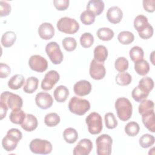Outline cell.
Masks as SVG:
<instances>
[{
    "label": "cell",
    "instance_id": "obj_1",
    "mask_svg": "<svg viewBox=\"0 0 155 155\" xmlns=\"http://www.w3.org/2000/svg\"><path fill=\"white\" fill-rule=\"evenodd\" d=\"M117 115L122 121L129 120L132 115L133 106L130 100L126 97H119L115 102Z\"/></svg>",
    "mask_w": 155,
    "mask_h": 155
},
{
    "label": "cell",
    "instance_id": "obj_2",
    "mask_svg": "<svg viewBox=\"0 0 155 155\" xmlns=\"http://www.w3.org/2000/svg\"><path fill=\"white\" fill-rule=\"evenodd\" d=\"M22 138V133L17 128H11L2 140V146L7 151H12Z\"/></svg>",
    "mask_w": 155,
    "mask_h": 155
},
{
    "label": "cell",
    "instance_id": "obj_3",
    "mask_svg": "<svg viewBox=\"0 0 155 155\" xmlns=\"http://www.w3.org/2000/svg\"><path fill=\"white\" fill-rule=\"evenodd\" d=\"M68 107L71 113L82 116L90 109V103L87 99L73 96L70 100Z\"/></svg>",
    "mask_w": 155,
    "mask_h": 155
},
{
    "label": "cell",
    "instance_id": "obj_4",
    "mask_svg": "<svg viewBox=\"0 0 155 155\" xmlns=\"http://www.w3.org/2000/svg\"><path fill=\"white\" fill-rule=\"evenodd\" d=\"M56 27L60 31L70 35L76 33L79 29V23L74 19L69 17L60 18L57 22Z\"/></svg>",
    "mask_w": 155,
    "mask_h": 155
},
{
    "label": "cell",
    "instance_id": "obj_5",
    "mask_svg": "<svg viewBox=\"0 0 155 155\" xmlns=\"http://www.w3.org/2000/svg\"><path fill=\"white\" fill-rule=\"evenodd\" d=\"M113 139L109 134H102L96 139V153L98 155H110L111 153Z\"/></svg>",
    "mask_w": 155,
    "mask_h": 155
},
{
    "label": "cell",
    "instance_id": "obj_6",
    "mask_svg": "<svg viewBox=\"0 0 155 155\" xmlns=\"http://www.w3.org/2000/svg\"><path fill=\"white\" fill-rule=\"evenodd\" d=\"M85 122L88 126V132L91 134L100 133L103 128L102 117L96 112L89 114L85 119Z\"/></svg>",
    "mask_w": 155,
    "mask_h": 155
},
{
    "label": "cell",
    "instance_id": "obj_7",
    "mask_svg": "<svg viewBox=\"0 0 155 155\" xmlns=\"http://www.w3.org/2000/svg\"><path fill=\"white\" fill-rule=\"evenodd\" d=\"M0 102L5 103L12 110L21 109L23 105L22 99L18 94L9 92L4 91L1 93Z\"/></svg>",
    "mask_w": 155,
    "mask_h": 155
},
{
    "label": "cell",
    "instance_id": "obj_8",
    "mask_svg": "<svg viewBox=\"0 0 155 155\" xmlns=\"http://www.w3.org/2000/svg\"><path fill=\"white\" fill-rule=\"evenodd\" d=\"M30 151L35 154H47L51 152L53 147L50 142L45 139H33L29 145Z\"/></svg>",
    "mask_w": 155,
    "mask_h": 155
},
{
    "label": "cell",
    "instance_id": "obj_9",
    "mask_svg": "<svg viewBox=\"0 0 155 155\" xmlns=\"http://www.w3.org/2000/svg\"><path fill=\"white\" fill-rule=\"evenodd\" d=\"M45 52L51 62L54 65L59 64L64 59L63 53L59 45L54 41L50 42L45 46Z\"/></svg>",
    "mask_w": 155,
    "mask_h": 155
},
{
    "label": "cell",
    "instance_id": "obj_10",
    "mask_svg": "<svg viewBox=\"0 0 155 155\" xmlns=\"http://www.w3.org/2000/svg\"><path fill=\"white\" fill-rule=\"evenodd\" d=\"M152 90L153 88L150 86L139 81V85L132 90L131 96L135 101L140 102L142 101L147 99Z\"/></svg>",
    "mask_w": 155,
    "mask_h": 155
},
{
    "label": "cell",
    "instance_id": "obj_11",
    "mask_svg": "<svg viewBox=\"0 0 155 155\" xmlns=\"http://www.w3.org/2000/svg\"><path fill=\"white\" fill-rule=\"evenodd\" d=\"M28 65L31 70L42 73L48 68L47 61L41 55L34 54L30 56L28 60Z\"/></svg>",
    "mask_w": 155,
    "mask_h": 155
},
{
    "label": "cell",
    "instance_id": "obj_12",
    "mask_svg": "<svg viewBox=\"0 0 155 155\" xmlns=\"http://www.w3.org/2000/svg\"><path fill=\"white\" fill-rule=\"evenodd\" d=\"M60 76L56 70H51L47 72L41 82V88L45 91H48L53 88L55 84L59 81Z\"/></svg>",
    "mask_w": 155,
    "mask_h": 155
},
{
    "label": "cell",
    "instance_id": "obj_13",
    "mask_svg": "<svg viewBox=\"0 0 155 155\" xmlns=\"http://www.w3.org/2000/svg\"><path fill=\"white\" fill-rule=\"evenodd\" d=\"M89 73L90 76L94 80L102 79L105 77L106 73L104 64L93 59L90 63Z\"/></svg>",
    "mask_w": 155,
    "mask_h": 155
},
{
    "label": "cell",
    "instance_id": "obj_14",
    "mask_svg": "<svg viewBox=\"0 0 155 155\" xmlns=\"http://www.w3.org/2000/svg\"><path fill=\"white\" fill-rule=\"evenodd\" d=\"M93 148V142L89 139H81L74 148V155H88Z\"/></svg>",
    "mask_w": 155,
    "mask_h": 155
},
{
    "label": "cell",
    "instance_id": "obj_15",
    "mask_svg": "<svg viewBox=\"0 0 155 155\" xmlns=\"http://www.w3.org/2000/svg\"><path fill=\"white\" fill-rule=\"evenodd\" d=\"M35 102L39 108L45 110L52 106L53 99L50 93L47 92H39L36 95Z\"/></svg>",
    "mask_w": 155,
    "mask_h": 155
},
{
    "label": "cell",
    "instance_id": "obj_16",
    "mask_svg": "<svg viewBox=\"0 0 155 155\" xmlns=\"http://www.w3.org/2000/svg\"><path fill=\"white\" fill-rule=\"evenodd\" d=\"M91 84L86 80H81L77 82L73 87L74 93L79 96H84L88 95L91 90Z\"/></svg>",
    "mask_w": 155,
    "mask_h": 155
},
{
    "label": "cell",
    "instance_id": "obj_17",
    "mask_svg": "<svg viewBox=\"0 0 155 155\" xmlns=\"http://www.w3.org/2000/svg\"><path fill=\"white\" fill-rule=\"evenodd\" d=\"M38 33L41 39L48 40L53 37L54 35V28L51 24L44 22L39 26Z\"/></svg>",
    "mask_w": 155,
    "mask_h": 155
},
{
    "label": "cell",
    "instance_id": "obj_18",
    "mask_svg": "<svg viewBox=\"0 0 155 155\" xmlns=\"http://www.w3.org/2000/svg\"><path fill=\"white\" fill-rule=\"evenodd\" d=\"M106 15L108 21L110 23L116 24L121 21L123 17V12L119 7L113 6L108 9Z\"/></svg>",
    "mask_w": 155,
    "mask_h": 155
},
{
    "label": "cell",
    "instance_id": "obj_19",
    "mask_svg": "<svg viewBox=\"0 0 155 155\" xmlns=\"http://www.w3.org/2000/svg\"><path fill=\"white\" fill-rule=\"evenodd\" d=\"M154 110L148 111L142 115V120L145 127L151 132L155 131V120Z\"/></svg>",
    "mask_w": 155,
    "mask_h": 155
},
{
    "label": "cell",
    "instance_id": "obj_20",
    "mask_svg": "<svg viewBox=\"0 0 155 155\" xmlns=\"http://www.w3.org/2000/svg\"><path fill=\"white\" fill-rule=\"evenodd\" d=\"M38 122L37 118L31 114H26V117L22 124L21 127L26 131L31 132L34 131L38 127Z\"/></svg>",
    "mask_w": 155,
    "mask_h": 155
},
{
    "label": "cell",
    "instance_id": "obj_21",
    "mask_svg": "<svg viewBox=\"0 0 155 155\" xmlns=\"http://www.w3.org/2000/svg\"><path fill=\"white\" fill-rule=\"evenodd\" d=\"M104 2L101 0H91L87 5V10L93 12L96 16L100 15L104 9Z\"/></svg>",
    "mask_w": 155,
    "mask_h": 155
},
{
    "label": "cell",
    "instance_id": "obj_22",
    "mask_svg": "<svg viewBox=\"0 0 155 155\" xmlns=\"http://www.w3.org/2000/svg\"><path fill=\"white\" fill-rule=\"evenodd\" d=\"M53 96L57 102L60 103L64 102L67 99L69 96V90L64 85H59L54 90Z\"/></svg>",
    "mask_w": 155,
    "mask_h": 155
},
{
    "label": "cell",
    "instance_id": "obj_23",
    "mask_svg": "<svg viewBox=\"0 0 155 155\" xmlns=\"http://www.w3.org/2000/svg\"><path fill=\"white\" fill-rule=\"evenodd\" d=\"M94 59L97 62L103 63L108 57V50L107 48L102 45H97L94 49Z\"/></svg>",
    "mask_w": 155,
    "mask_h": 155
},
{
    "label": "cell",
    "instance_id": "obj_24",
    "mask_svg": "<svg viewBox=\"0 0 155 155\" xmlns=\"http://www.w3.org/2000/svg\"><path fill=\"white\" fill-rule=\"evenodd\" d=\"M39 80L35 76H31L27 79L23 87V90L25 93L31 94L34 93L38 87Z\"/></svg>",
    "mask_w": 155,
    "mask_h": 155
},
{
    "label": "cell",
    "instance_id": "obj_25",
    "mask_svg": "<svg viewBox=\"0 0 155 155\" xmlns=\"http://www.w3.org/2000/svg\"><path fill=\"white\" fill-rule=\"evenodd\" d=\"M16 40V35L13 31H7L5 32L1 39V44L5 48L12 47Z\"/></svg>",
    "mask_w": 155,
    "mask_h": 155
},
{
    "label": "cell",
    "instance_id": "obj_26",
    "mask_svg": "<svg viewBox=\"0 0 155 155\" xmlns=\"http://www.w3.org/2000/svg\"><path fill=\"white\" fill-rule=\"evenodd\" d=\"M149 25L148 18L143 15H137L133 22L134 27L138 33L145 30Z\"/></svg>",
    "mask_w": 155,
    "mask_h": 155
},
{
    "label": "cell",
    "instance_id": "obj_27",
    "mask_svg": "<svg viewBox=\"0 0 155 155\" xmlns=\"http://www.w3.org/2000/svg\"><path fill=\"white\" fill-rule=\"evenodd\" d=\"M25 79L23 75L16 74L13 75L8 81V86L10 89L18 90L24 85Z\"/></svg>",
    "mask_w": 155,
    "mask_h": 155
},
{
    "label": "cell",
    "instance_id": "obj_28",
    "mask_svg": "<svg viewBox=\"0 0 155 155\" xmlns=\"http://www.w3.org/2000/svg\"><path fill=\"white\" fill-rule=\"evenodd\" d=\"M26 114L24 111L21 109H16L12 110L9 116L10 120L15 124L18 125H21L24 120H25Z\"/></svg>",
    "mask_w": 155,
    "mask_h": 155
},
{
    "label": "cell",
    "instance_id": "obj_29",
    "mask_svg": "<svg viewBox=\"0 0 155 155\" xmlns=\"http://www.w3.org/2000/svg\"><path fill=\"white\" fill-rule=\"evenodd\" d=\"M149 63L145 59L139 60L134 62V70L140 76H145L150 71Z\"/></svg>",
    "mask_w": 155,
    "mask_h": 155
},
{
    "label": "cell",
    "instance_id": "obj_30",
    "mask_svg": "<svg viewBox=\"0 0 155 155\" xmlns=\"http://www.w3.org/2000/svg\"><path fill=\"white\" fill-rule=\"evenodd\" d=\"M63 137L66 142L74 143L78 139V133L73 128H67L63 132Z\"/></svg>",
    "mask_w": 155,
    "mask_h": 155
},
{
    "label": "cell",
    "instance_id": "obj_31",
    "mask_svg": "<svg viewBox=\"0 0 155 155\" xmlns=\"http://www.w3.org/2000/svg\"><path fill=\"white\" fill-rule=\"evenodd\" d=\"M97 36L98 38L102 41H108L112 39L114 36V31L107 27H102L97 30Z\"/></svg>",
    "mask_w": 155,
    "mask_h": 155
},
{
    "label": "cell",
    "instance_id": "obj_32",
    "mask_svg": "<svg viewBox=\"0 0 155 155\" xmlns=\"http://www.w3.org/2000/svg\"><path fill=\"white\" fill-rule=\"evenodd\" d=\"M118 41L123 45H129L133 42L134 36L133 33L129 31H122L117 36Z\"/></svg>",
    "mask_w": 155,
    "mask_h": 155
},
{
    "label": "cell",
    "instance_id": "obj_33",
    "mask_svg": "<svg viewBox=\"0 0 155 155\" xmlns=\"http://www.w3.org/2000/svg\"><path fill=\"white\" fill-rule=\"evenodd\" d=\"M115 81L117 85L126 86L131 82L132 78L131 76L127 72H119L116 75Z\"/></svg>",
    "mask_w": 155,
    "mask_h": 155
},
{
    "label": "cell",
    "instance_id": "obj_34",
    "mask_svg": "<svg viewBox=\"0 0 155 155\" xmlns=\"http://www.w3.org/2000/svg\"><path fill=\"white\" fill-rule=\"evenodd\" d=\"M129 54L131 61L136 62L139 60L143 59L144 52L140 47L134 46L130 50Z\"/></svg>",
    "mask_w": 155,
    "mask_h": 155
},
{
    "label": "cell",
    "instance_id": "obj_35",
    "mask_svg": "<svg viewBox=\"0 0 155 155\" xmlns=\"http://www.w3.org/2000/svg\"><path fill=\"white\" fill-rule=\"evenodd\" d=\"M60 120L59 116L56 113H50L46 114L44 117V123L49 127L56 126L60 122Z\"/></svg>",
    "mask_w": 155,
    "mask_h": 155
},
{
    "label": "cell",
    "instance_id": "obj_36",
    "mask_svg": "<svg viewBox=\"0 0 155 155\" xmlns=\"http://www.w3.org/2000/svg\"><path fill=\"white\" fill-rule=\"evenodd\" d=\"M155 138L154 136L150 134H144L139 139V143L143 148H147L154 145Z\"/></svg>",
    "mask_w": 155,
    "mask_h": 155
},
{
    "label": "cell",
    "instance_id": "obj_37",
    "mask_svg": "<svg viewBox=\"0 0 155 155\" xmlns=\"http://www.w3.org/2000/svg\"><path fill=\"white\" fill-rule=\"evenodd\" d=\"M96 18V15L89 10L84 11L80 16L81 21L85 25H90L94 23Z\"/></svg>",
    "mask_w": 155,
    "mask_h": 155
},
{
    "label": "cell",
    "instance_id": "obj_38",
    "mask_svg": "<svg viewBox=\"0 0 155 155\" xmlns=\"http://www.w3.org/2000/svg\"><path fill=\"white\" fill-rule=\"evenodd\" d=\"M154 102L151 100H148V99H144L142 101L139 105L138 107V111L140 115H142L143 114L153 110H154Z\"/></svg>",
    "mask_w": 155,
    "mask_h": 155
},
{
    "label": "cell",
    "instance_id": "obj_39",
    "mask_svg": "<svg viewBox=\"0 0 155 155\" xmlns=\"http://www.w3.org/2000/svg\"><path fill=\"white\" fill-rule=\"evenodd\" d=\"M140 130L139 125L136 122H130L125 127V132L126 134L131 137L136 136Z\"/></svg>",
    "mask_w": 155,
    "mask_h": 155
},
{
    "label": "cell",
    "instance_id": "obj_40",
    "mask_svg": "<svg viewBox=\"0 0 155 155\" xmlns=\"http://www.w3.org/2000/svg\"><path fill=\"white\" fill-rule=\"evenodd\" d=\"M128 61L125 57H119L115 61L114 67L119 72H124L128 68Z\"/></svg>",
    "mask_w": 155,
    "mask_h": 155
},
{
    "label": "cell",
    "instance_id": "obj_41",
    "mask_svg": "<svg viewBox=\"0 0 155 155\" xmlns=\"http://www.w3.org/2000/svg\"><path fill=\"white\" fill-rule=\"evenodd\" d=\"M64 48L67 51H74L77 46L76 39L72 37H65L62 41Z\"/></svg>",
    "mask_w": 155,
    "mask_h": 155
},
{
    "label": "cell",
    "instance_id": "obj_42",
    "mask_svg": "<svg viewBox=\"0 0 155 155\" xmlns=\"http://www.w3.org/2000/svg\"><path fill=\"white\" fill-rule=\"evenodd\" d=\"M94 42V37L90 33L85 32L83 33L80 38V43L82 47L89 48Z\"/></svg>",
    "mask_w": 155,
    "mask_h": 155
},
{
    "label": "cell",
    "instance_id": "obj_43",
    "mask_svg": "<svg viewBox=\"0 0 155 155\" xmlns=\"http://www.w3.org/2000/svg\"><path fill=\"white\" fill-rule=\"evenodd\" d=\"M105 126L108 129H114L117 126V121L113 113H107L105 114Z\"/></svg>",
    "mask_w": 155,
    "mask_h": 155
},
{
    "label": "cell",
    "instance_id": "obj_44",
    "mask_svg": "<svg viewBox=\"0 0 155 155\" xmlns=\"http://www.w3.org/2000/svg\"><path fill=\"white\" fill-rule=\"evenodd\" d=\"M11 5L7 2L0 1V16L4 17L8 16L11 12Z\"/></svg>",
    "mask_w": 155,
    "mask_h": 155
},
{
    "label": "cell",
    "instance_id": "obj_45",
    "mask_svg": "<svg viewBox=\"0 0 155 155\" xmlns=\"http://www.w3.org/2000/svg\"><path fill=\"white\" fill-rule=\"evenodd\" d=\"M153 33H154L153 27L151 24H150L145 30L138 33V34H139V36L142 39H148L152 37V36L153 35Z\"/></svg>",
    "mask_w": 155,
    "mask_h": 155
},
{
    "label": "cell",
    "instance_id": "obj_46",
    "mask_svg": "<svg viewBox=\"0 0 155 155\" xmlns=\"http://www.w3.org/2000/svg\"><path fill=\"white\" fill-rule=\"evenodd\" d=\"M70 1L68 0H54L53 4L54 7L59 11L65 10L69 6Z\"/></svg>",
    "mask_w": 155,
    "mask_h": 155
},
{
    "label": "cell",
    "instance_id": "obj_47",
    "mask_svg": "<svg viewBox=\"0 0 155 155\" xmlns=\"http://www.w3.org/2000/svg\"><path fill=\"white\" fill-rule=\"evenodd\" d=\"M11 72L10 66L5 63L1 62L0 64V78L1 79L6 78Z\"/></svg>",
    "mask_w": 155,
    "mask_h": 155
},
{
    "label": "cell",
    "instance_id": "obj_48",
    "mask_svg": "<svg viewBox=\"0 0 155 155\" xmlns=\"http://www.w3.org/2000/svg\"><path fill=\"white\" fill-rule=\"evenodd\" d=\"M143 8L149 13H153L155 10V1L154 0H143Z\"/></svg>",
    "mask_w": 155,
    "mask_h": 155
},
{
    "label": "cell",
    "instance_id": "obj_49",
    "mask_svg": "<svg viewBox=\"0 0 155 155\" xmlns=\"http://www.w3.org/2000/svg\"><path fill=\"white\" fill-rule=\"evenodd\" d=\"M8 107L4 102H0V119L2 120L6 116Z\"/></svg>",
    "mask_w": 155,
    "mask_h": 155
},
{
    "label": "cell",
    "instance_id": "obj_50",
    "mask_svg": "<svg viewBox=\"0 0 155 155\" xmlns=\"http://www.w3.org/2000/svg\"><path fill=\"white\" fill-rule=\"evenodd\" d=\"M154 51H152V53H151V55H150V59H151V62H152V64H153V65L154 64V61H153V58H154Z\"/></svg>",
    "mask_w": 155,
    "mask_h": 155
}]
</instances>
